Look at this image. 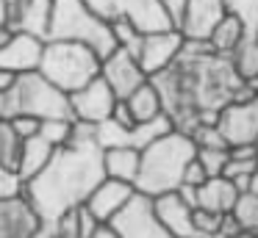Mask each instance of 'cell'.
<instances>
[{"mask_svg":"<svg viewBox=\"0 0 258 238\" xmlns=\"http://www.w3.org/2000/svg\"><path fill=\"white\" fill-rule=\"evenodd\" d=\"M153 210H156L158 221L164 224V230L169 232L172 238H191L197 235L195 232V221H191V208L189 202L178 197V191H167V194H158L153 197Z\"/></svg>","mask_w":258,"mask_h":238,"instance_id":"obj_15","label":"cell"},{"mask_svg":"<svg viewBox=\"0 0 258 238\" xmlns=\"http://www.w3.org/2000/svg\"><path fill=\"white\" fill-rule=\"evenodd\" d=\"M103 175L114 177V180L136 183V175H139V149L106 147L103 149Z\"/></svg>","mask_w":258,"mask_h":238,"instance_id":"obj_22","label":"cell"},{"mask_svg":"<svg viewBox=\"0 0 258 238\" xmlns=\"http://www.w3.org/2000/svg\"><path fill=\"white\" fill-rule=\"evenodd\" d=\"M228 58H230V64H233V69L239 77L250 81L252 75H258V36H247L244 33L239 47H236Z\"/></svg>","mask_w":258,"mask_h":238,"instance_id":"obj_24","label":"cell"},{"mask_svg":"<svg viewBox=\"0 0 258 238\" xmlns=\"http://www.w3.org/2000/svg\"><path fill=\"white\" fill-rule=\"evenodd\" d=\"M56 235V227H53V221H42L39 227H36L34 232H31V238H53Z\"/></svg>","mask_w":258,"mask_h":238,"instance_id":"obj_43","label":"cell"},{"mask_svg":"<svg viewBox=\"0 0 258 238\" xmlns=\"http://www.w3.org/2000/svg\"><path fill=\"white\" fill-rule=\"evenodd\" d=\"M0 116H3V114H0Z\"/></svg>","mask_w":258,"mask_h":238,"instance_id":"obj_52","label":"cell"},{"mask_svg":"<svg viewBox=\"0 0 258 238\" xmlns=\"http://www.w3.org/2000/svg\"><path fill=\"white\" fill-rule=\"evenodd\" d=\"M39 224L42 219L25 197L0 199V238H31Z\"/></svg>","mask_w":258,"mask_h":238,"instance_id":"obj_17","label":"cell"},{"mask_svg":"<svg viewBox=\"0 0 258 238\" xmlns=\"http://www.w3.org/2000/svg\"><path fill=\"white\" fill-rule=\"evenodd\" d=\"M150 81L161 92L164 114L172 119V127L189 133L200 122L203 111H219L233 103V94L244 83V77L236 75L228 55L180 53L169 69Z\"/></svg>","mask_w":258,"mask_h":238,"instance_id":"obj_1","label":"cell"},{"mask_svg":"<svg viewBox=\"0 0 258 238\" xmlns=\"http://www.w3.org/2000/svg\"><path fill=\"white\" fill-rule=\"evenodd\" d=\"M53 152H56V147H53V144H47L39 133H36V136H31V138H23L20 158H17V175L23 177V183H28L31 177L39 175V172L45 169V164L53 158Z\"/></svg>","mask_w":258,"mask_h":238,"instance_id":"obj_20","label":"cell"},{"mask_svg":"<svg viewBox=\"0 0 258 238\" xmlns=\"http://www.w3.org/2000/svg\"><path fill=\"white\" fill-rule=\"evenodd\" d=\"M247 83H250V86H252V89H255V92H258V75H252V77H250V81H247Z\"/></svg>","mask_w":258,"mask_h":238,"instance_id":"obj_49","label":"cell"},{"mask_svg":"<svg viewBox=\"0 0 258 238\" xmlns=\"http://www.w3.org/2000/svg\"><path fill=\"white\" fill-rule=\"evenodd\" d=\"M228 155H230V158H239V161H258V152H255V144H252V141L230 144Z\"/></svg>","mask_w":258,"mask_h":238,"instance_id":"obj_40","label":"cell"},{"mask_svg":"<svg viewBox=\"0 0 258 238\" xmlns=\"http://www.w3.org/2000/svg\"><path fill=\"white\" fill-rule=\"evenodd\" d=\"M23 177L17 175L14 166L0 164V199H14V197H23Z\"/></svg>","mask_w":258,"mask_h":238,"instance_id":"obj_32","label":"cell"},{"mask_svg":"<svg viewBox=\"0 0 258 238\" xmlns=\"http://www.w3.org/2000/svg\"><path fill=\"white\" fill-rule=\"evenodd\" d=\"M239 194L241 191L225 175L206 177V180L197 186V208L214 210V213H230Z\"/></svg>","mask_w":258,"mask_h":238,"instance_id":"obj_18","label":"cell"},{"mask_svg":"<svg viewBox=\"0 0 258 238\" xmlns=\"http://www.w3.org/2000/svg\"><path fill=\"white\" fill-rule=\"evenodd\" d=\"M12 36H14V28L12 25H0V47H3Z\"/></svg>","mask_w":258,"mask_h":238,"instance_id":"obj_46","label":"cell"},{"mask_svg":"<svg viewBox=\"0 0 258 238\" xmlns=\"http://www.w3.org/2000/svg\"><path fill=\"white\" fill-rule=\"evenodd\" d=\"M230 213L236 216V221H239L244 230H252L258 232V194L252 191H241L239 197H236L233 202V210Z\"/></svg>","mask_w":258,"mask_h":238,"instance_id":"obj_26","label":"cell"},{"mask_svg":"<svg viewBox=\"0 0 258 238\" xmlns=\"http://www.w3.org/2000/svg\"><path fill=\"white\" fill-rule=\"evenodd\" d=\"M195 158L203 164L208 177L214 175H222L225 164H228V147H197Z\"/></svg>","mask_w":258,"mask_h":238,"instance_id":"obj_30","label":"cell"},{"mask_svg":"<svg viewBox=\"0 0 258 238\" xmlns=\"http://www.w3.org/2000/svg\"><path fill=\"white\" fill-rule=\"evenodd\" d=\"M100 61L103 55L89 44L70 42V39H45L39 72L70 94L100 75Z\"/></svg>","mask_w":258,"mask_h":238,"instance_id":"obj_4","label":"cell"},{"mask_svg":"<svg viewBox=\"0 0 258 238\" xmlns=\"http://www.w3.org/2000/svg\"><path fill=\"white\" fill-rule=\"evenodd\" d=\"M255 164L258 161H239V158H230L228 155V164H225L222 175L228 177L239 191H247V188H250V175H252V169H255Z\"/></svg>","mask_w":258,"mask_h":238,"instance_id":"obj_29","label":"cell"},{"mask_svg":"<svg viewBox=\"0 0 258 238\" xmlns=\"http://www.w3.org/2000/svg\"><path fill=\"white\" fill-rule=\"evenodd\" d=\"M53 227H56V235H53V238H78V230H75V216H73V210H67L64 216H58V219L53 221Z\"/></svg>","mask_w":258,"mask_h":238,"instance_id":"obj_38","label":"cell"},{"mask_svg":"<svg viewBox=\"0 0 258 238\" xmlns=\"http://www.w3.org/2000/svg\"><path fill=\"white\" fill-rule=\"evenodd\" d=\"M100 75H103V81L111 86V92L117 94L119 100H125L136 86H142V83L147 81V75H145V69L139 66L136 55L128 53L125 47H114L111 53L103 55Z\"/></svg>","mask_w":258,"mask_h":238,"instance_id":"obj_10","label":"cell"},{"mask_svg":"<svg viewBox=\"0 0 258 238\" xmlns=\"http://www.w3.org/2000/svg\"><path fill=\"white\" fill-rule=\"evenodd\" d=\"M161 3L169 9V14H172V20H175V28H178V17H180V11H183L186 0H161Z\"/></svg>","mask_w":258,"mask_h":238,"instance_id":"obj_44","label":"cell"},{"mask_svg":"<svg viewBox=\"0 0 258 238\" xmlns=\"http://www.w3.org/2000/svg\"><path fill=\"white\" fill-rule=\"evenodd\" d=\"M217 127L228 138V147L239 141H252L258 133V92L250 100L228 103L225 108H219Z\"/></svg>","mask_w":258,"mask_h":238,"instance_id":"obj_11","label":"cell"},{"mask_svg":"<svg viewBox=\"0 0 258 238\" xmlns=\"http://www.w3.org/2000/svg\"><path fill=\"white\" fill-rule=\"evenodd\" d=\"M108 227L117 238H172L153 210V197L142 191H136L125 202V208L108 221Z\"/></svg>","mask_w":258,"mask_h":238,"instance_id":"obj_7","label":"cell"},{"mask_svg":"<svg viewBox=\"0 0 258 238\" xmlns=\"http://www.w3.org/2000/svg\"><path fill=\"white\" fill-rule=\"evenodd\" d=\"M178 197L183 199V202H189L191 208H197V186H189V183H178Z\"/></svg>","mask_w":258,"mask_h":238,"instance_id":"obj_41","label":"cell"},{"mask_svg":"<svg viewBox=\"0 0 258 238\" xmlns=\"http://www.w3.org/2000/svg\"><path fill=\"white\" fill-rule=\"evenodd\" d=\"M50 14H53V0H25V3L14 11L12 28L14 31H25V33L47 39Z\"/></svg>","mask_w":258,"mask_h":238,"instance_id":"obj_19","label":"cell"},{"mask_svg":"<svg viewBox=\"0 0 258 238\" xmlns=\"http://www.w3.org/2000/svg\"><path fill=\"white\" fill-rule=\"evenodd\" d=\"M252 144H255V152H258V133H255V138H252Z\"/></svg>","mask_w":258,"mask_h":238,"instance_id":"obj_50","label":"cell"},{"mask_svg":"<svg viewBox=\"0 0 258 238\" xmlns=\"http://www.w3.org/2000/svg\"><path fill=\"white\" fill-rule=\"evenodd\" d=\"M0 114H31L36 119H53V116H70V94L50 83L39 69L17 75L14 86L0 94ZM73 119V116H70Z\"/></svg>","mask_w":258,"mask_h":238,"instance_id":"obj_5","label":"cell"},{"mask_svg":"<svg viewBox=\"0 0 258 238\" xmlns=\"http://www.w3.org/2000/svg\"><path fill=\"white\" fill-rule=\"evenodd\" d=\"M92 238H117V235H114V230H111L108 224H103V227H100V230H97Z\"/></svg>","mask_w":258,"mask_h":238,"instance_id":"obj_47","label":"cell"},{"mask_svg":"<svg viewBox=\"0 0 258 238\" xmlns=\"http://www.w3.org/2000/svg\"><path fill=\"white\" fill-rule=\"evenodd\" d=\"M255 238H258V235H255Z\"/></svg>","mask_w":258,"mask_h":238,"instance_id":"obj_53","label":"cell"},{"mask_svg":"<svg viewBox=\"0 0 258 238\" xmlns=\"http://www.w3.org/2000/svg\"><path fill=\"white\" fill-rule=\"evenodd\" d=\"M103 149L97 141H70L58 147L45 169L31 177L23 197L42 221H56L67 210L86 202L92 188L103 180Z\"/></svg>","mask_w":258,"mask_h":238,"instance_id":"obj_2","label":"cell"},{"mask_svg":"<svg viewBox=\"0 0 258 238\" xmlns=\"http://www.w3.org/2000/svg\"><path fill=\"white\" fill-rule=\"evenodd\" d=\"M84 3H86V9H89L92 14L100 17V20L108 22V25L125 14V0H84Z\"/></svg>","mask_w":258,"mask_h":238,"instance_id":"obj_33","label":"cell"},{"mask_svg":"<svg viewBox=\"0 0 258 238\" xmlns=\"http://www.w3.org/2000/svg\"><path fill=\"white\" fill-rule=\"evenodd\" d=\"M14 81H17V72L3 69V66H0V94H3V92H9V89L14 86Z\"/></svg>","mask_w":258,"mask_h":238,"instance_id":"obj_42","label":"cell"},{"mask_svg":"<svg viewBox=\"0 0 258 238\" xmlns=\"http://www.w3.org/2000/svg\"><path fill=\"white\" fill-rule=\"evenodd\" d=\"M206 169H203V164L197 158H191L189 164H186V169H183V180L180 183H189V186H200L203 180H206Z\"/></svg>","mask_w":258,"mask_h":238,"instance_id":"obj_39","label":"cell"},{"mask_svg":"<svg viewBox=\"0 0 258 238\" xmlns=\"http://www.w3.org/2000/svg\"><path fill=\"white\" fill-rule=\"evenodd\" d=\"M241 39H244V25H241L233 14H228V11H225V17L214 25V31L208 33V42H211L214 53H219V55H230L239 47Z\"/></svg>","mask_w":258,"mask_h":238,"instance_id":"obj_23","label":"cell"},{"mask_svg":"<svg viewBox=\"0 0 258 238\" xmlns=\"http://www.w3.org/2000/svg\"><path fill=\"white\" fill-rule=\"evenodd\" d=\"M195 152L197 147L191 136L178 127L153 138L145 149H139V175L134 183L136 191L147 194V197L175 191L178 183L183 180V169L195 158Z\"/></svg>","mask_w":258,"mask_h":238,"instance_id":"obj_3","label":"cell"},{"mask_svg":"<svg viewBox=\"0 0 258 238\" xmlns=\"http://www.w3.org/2000/svg\"><path fill=\"white\" fill-rule=\"evenodd\" d=\"M39 136L53 147H67L73 141V119L70 116H53V119H42Z\"/></svg>","mask_w":258,"mask_h":238,"instance_id":"obj_25","label":"cell"},{"mask_svg":"<svg viewBox=\"0 0 258 238\" xmlns=\"http://www.w3.org/2000/svg\"><path fill=\"white\" fill-rule=\"evenodd\" d=\"M117 94L111 92L103 75L92 77L89 83H84L81 89L70 92V116L78 122H92V125H100L103 119H108L117 105Z\"/></svg>","mask_w":258,"mask_h":238,"instance_id":"obj_8","label":"cell"},{"mask_svg":"<svg viewBox=\"0 0 258 238\" xmlns=\"http://www.w3.org/2000/svg\"><path fill=\"white\" fill-rule=\"evenodd\" d=\"M180 47H183V33H180L178 28H172V31L147 33V36H142L139 44H136L134 55H136V61H139V66L145 69V75L156 77V75H161L164 69H169V66L178 61Z\"/></svg>","mask_w":258,"mask_h":238,"instance_id":"obj_9","label":"cell"},{"mask_svg":"<svg viewBox=\"0 0 258 238\" xmlns=\"http://www.w3.org/2000/svg\"><path fill=\"white\" fill-rule=\"evenodd\" d=\"M111 33H114V42H117V47H125L128 53H136V44H139L142 33H136L134 25H131L125 17H119V20L111 22Z\"/></svg>","mask_w":258,"mask_h":238,"instance_id":"obj_34","label":"cell"},{"mask_svg":"<svg viewBox=\"0 0 258 238\" xmlns=\"http://www.w3.org/2000/svg\"><path fill=\"white\" fill-rule=\"evenodd\" d=\"M191 238H208V235H191Z\"/></svg>","mask_w":258,"mask_h":238,"instance_id":"obj_51","label":"cell"},{"mask_svg":"<svg viewBox=\"0 0 258 238\" xmlns=\"http://www.w3.org/2000/svg\"><path fill=\"white\" fill-rule=\"evenodd\" d=\"M225 11L244 25L247 36H258V0H225Z\"/></svg>","mask_w":258,"mask_h":238,"instance_id":"obj_27","label":"cell"},{"mask_svg":"<svg viewBox=\"0 0 258 238\" xmlns=\"http://www.w3.org/2000/svg\"><path fill=\"white\" fill-rule=\"evenodd\" d=\"M122 17L134 25L136 33H142V36L172 31L175 28L172 14H169V9L161 0H125V14Z\"/></svg>","mask_w":258,"mask_h":238,"instance_id":"obj_16","label":"cell"},{"mask_svg":"<svg viewBox=\"0 0 258 238\" xmlns=\"http://www.w3.org/2000/svg\"><path fill=\"white\" fill-rule=\"evenodd\" d=\"M20 147H23V138L14 133V127L9 125L6 116H0V164L14 166V169H17Z\"/></svg>","mask_w":258,"mask_h":238,"instance_id":"obj_28","label":"cell"},{"mask_svg":"<svg viewBox=\"0 0 258 238\" xmlns=\"http://www.w3.org/2000/svg\"><path fill=\"white\" fill-rule=\"evenodd\" d=\"M191 141H195V147H228V138L222 136V130L217 127V122L214 125H195L189 130Z\"/></svg>","mask_w":258,"mask_h":238,"instance_id":"obj_31","label":"cell"},{"mask_svg":"<svg viewBox=\"0 0 258 238\" xmlns=\"http://www.w3.org/2000/svg\"><path fill=\"white\" fill-rule=\"evenodd\" d=\"M47 39H70V42L89 44L100 55L111 53L117 47L111 25L92 14L84 0H53Z\"/></svg>","mask_w":258,"mask_h":238,"instance_id":"obj_6","label":"cell"},{"mask_svg":"<svg viewBox=\"0 0 258 238\" xmlns=\"http://www.w3.org/2000/svg\"><path fill=\"white\" fill-rule=\"evenodd\" d=\"M222 216L225 213H214V210H206V208H195L191 213V221H195V232L197 235H214L222 224Z\"/></svg>","mask_w":258,"mask_h":238,"instance_id":"obj_35","label":"cell"},{"mask_svg":"<svg viewBox=\"0 0 258 238\" xmlns=\"http://www.w3.org/2000/svg\"><path fill=\"white\" fill-rule=\"evenodd\" d=\"M247 191L258 194V164H255V169H252V175H250V188H247Z\"/></svg>","mask_w":258,"mask_h":238,"instance_id":"obj_48","label":"cell"},{"mask_svg":"<svg viewBox=\"0 0 258 238\" xmlns=\"http://www.w3.org/2000/svg\"><path fill=\"white\" fill-rule=\"evenodd\" d=\"M6 119L20 138L36 136V133H39V125H42V119H36V116H31V114H14V116H6Z\"/></svg>","mask_w":258,"mask_h":238,"instance_id":"obj_37","label":"cell"},{"mask_svg":"<svg viewBox=\"0 0 258 238\" xmlns=\"http://www.w3.org/2000/svg\"><path fill=\"white\" fill-rule=\"evenodd\" d=\"M0 25H12V9L6 0H0Z\"/></svg>","mask_w":258,"mask_h":238,"instance_id":"obj_45","label":"cell"},{"mask_svg":"<svg viewBox=\"0 0 258 238\" xmlns=\"http://www.w3.org/2000/svg\"><path fill=\"white\" fill-rule=\"evenodd\" d=\"M125 105H128L134 122H147V119H156L158 114H164L161 92H158V86L150 81V77L125 97Z\"/></svg>","mask_w":258,"mask_h":238,"instance_id":"obj_21","label":"cell"},{"mask_svg":"<svg viewBox=\"0 0 258 238\" xmlns=\"http://www.w3.org/2000/svg\"><path fill=\"white\" fill-rule=\"evenodd\" d=\"M134 194H136L134 183L114 180V177H103V180L92 188V194L86 197L84 205L95 213V219L100 221V224H108V221L125 208V202H128Z\"/></svg>","mask_w":258,"mask_h":238,"instance_id":"obj_12","label":"cell"},{"mask_svg":"<svg viewBox=\"0 0 258 238\" xmlns=\"http://www.w3.org/2000/svg\"><path fill=\"white\" fill-rule=\"evenodd\" d=\"M42 50H45V39L42 36H34V33H25V31H14V36L0 47V66L17 72V75L34 72V69H39Z\"/></svg>","mask_w":258,"mask_h":238,"instance_id":"obj_13","label":"cell"},{"mask_svg":"<svg viewBox=\"0 0 258 238\" xmlns=\"http://www.w3.org/2000/svg\"><path fill=\"white\" fill-rule=\"evenodd\" d=\"M73 216H75V230H78V238H92L97 230H100V221L95 219V213H92L86 205H78V208H73Z\"/></svg>","mask_w":258,"mask_h":238,"instance_id":"obj_36","label":"cell"},{"mask_svg":"<svg viewBox=\"0 0 258 238\" xmlns=\"http://www.w3.org/2000/svg\"><path fill=\"white\" fill-rule=\"evenodd\" d=\"M222 17L225 0H186L178 17V31L183 33V39H208Z\"/></svg>","mask_w":258,"mask_h":238,"instance_id":"obj_14","label":"cell"}]
</instances>
